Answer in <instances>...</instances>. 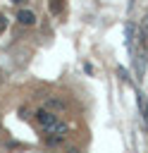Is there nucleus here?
Instances as JSON below:
<instances>
[{
    "mask_svg": "<svg viewBox=\"0 0 148 153\" xmlns=\"http://www.w3.org/2000/svg\"><path fill=\"white\" fill-rule=\"evenodd\" d=\"M45 108H48V110H62V108H64V100H60V98H48V100H45Z\"/></svg>",
    "mask_w": 148,
    "mask_h": 153,
    "instance_id": "obj_4",
    "label": "nucleus"
},
{
    "mask_svg": "<svg viewBox=\"0 0 148 153\" xmlns=\"http://www.w3.org/2000/svg\"><path fill=\"white\" fill-rule=\"evenodd\" d=\"M146 112H148V108H146Z\"/></svg>",
    "mask_w": 148,
    "mask_h": 153,
    "instance_id": "obj_10",
    "label": "nucleus"
},
{
    "mask_svg": "<svg viewBox=\"0 0 148 153\" xmlns=\"http://www.w3.org/2000/svg\"><path fill=\"white\" fill-rule=\"evenodd\" d=\"M45 131V136H64L67 139V131H69V127H67V122H60V120H55L50 127H45L43 129Z\"/></svg>",
    "mask_w": 148,
    "mask_h": 153,
    "instance_id": "obj_2",
    "label": "nucleus"
},
{
    "mask_svg": "<svg viewBox=\"0 0 148 153\" xmlns=\"http://www.w3.org/2000/svg\"><path fill=\"white\" fill-rule=\"evenodd\" d=\"M62 10V2L60 0H53V12H60Z\"/></svg>",
    "mask_w": 148,
    "mask_h": 153,
    "instance_id": "obj_7",
    "label": "nucleus"
},
{
    "mask_svg": "<svg viewBox=\"0 0 148 153\" xmlns=\"http://www.w3.org/2000/svg\"><path fill=\"white\" fill-rule=\"evenodd\" d=\"M55 120H57V117H55V112H53V110H48V108H41V110H36V122H38V127H41V129L50 127Z\"/></svg>",
    "mask_w": 148,
    "mask_h": 153,
    "instance_id": "obj_1",
    "label": "nucleus"
},
{
    "mask_svg": "<svg viewBox=\"0 0 148 153\" xmlns=\"http://www.w3.org/2000/svg\"><path fill=\"white\" fill-rule=\"evenodd\" d=\"M10 2H14V5H21V2H26V0H10Z\"/></svg>",
    "mask_w": 148,
    "mask_h": 153,
    "instance_id": "obj_9",
    "label": "nucleus"
},
{
    "mask_svg": "<svg viewBox=\"0 0 148 153\" xmlns=\"http://www.w3.org/2000/svg\"><path fill=\"white\" fill-rule=\"evenodd\" d=\"M5 26H7V19H5V17H2V14H0V33H2V31H5Z\"/></svg>",
    "mask_w": 148,
    "mask_h": 153,
    "instance_id": "obj_8",
    "label": "nucleus"
},
{
    "mask_svg": "<svg viewBox=\"0 0 148 153\" xmlns=\"http://www.w3.org/2000/svg\"><path fill=\"white\" fill-rule=\"evenodd\" d=\"M64 141V136H43V143L45 146H60Z\"/></svg>",
    "mask_w": 148,
    "mask_h": 153,
    "instance_id": "obj_5",
    "label": "nucleus"
},
{
    "mask_svg": "<svg viewBox=\"0 0 148 153\" xmlns=\"http://www.w3.org/2000/svg\"><path fill=\"white\" fill-rule=\"evenodd\" d=\"M141 31H143V36H148V14L143 17V24H141Z\"/></svg>",
    "mask_w": 148,
    "mask_h": 153,
    "instance_id": "obj_6",
    "label": "nucleus"
},
{
    "mask_svg": "<svg viewBox=\"0 0 148 153\" xmlns=\"http://www.w3.org/2000/svg\"><path fill=\"white\" fill-rule=\"evenodd\" d=\"M17 22H19L21 26H33V24H36V14H33L31 10H19V12H17Z\"/></svg>",
    "mask_w": 148,
    "mask_h": 153,
    "instance_id": "obj_3",
    "label": "nucleus"
}]
</instances>
